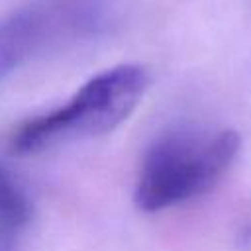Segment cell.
<instances>
[{
    "mask_svg": "<svg viewBox=\"0 0 251 251\" xmlns=\"http://www.w3.org/2000/svg\"><path fill=\"white\" fill-rule=\"evenodd\" d=\"M241 139L229 127L180 126L163 131L145 151L133 200L143 212H159L210 192L227 173Z\"/></svg>",
    "mask_w": 251,
    "mask_h": 251,
    "instance_id": "cell-1",
    "label": "cell"
},
{
    "mask_svg": "<svg viewBox=\"0 0 251 251\" xmlns=\"http://www.w3.org/2000/svg\"><path fill=\"white\" fill-rule=\"evenodd\" d=\"M149 80L141 65L112 67L84 82L67 104L24 122L14 131L10 147L14 153L29 155L71 139L104 135L133 112Z\"/></svg>",
    "mask_w": 251,
    "mask_h": 251,
    "instance_id": "cell-2",
    "label": "cell"
},
{
    "mask_svg": "<svg viewBox=\"0 0 251 251\" xmlns=\"http://www.w3.org/2000/svg\"><path fill=\"white\" fill-rule=\"evenodd\" d=\"M112 22L106 0H33L0 20V80L39 55L100 35Z\"/></svg>",
    "mask_w": 251,
    "mask_h": 251,
    "instance_id": "cell-3",
    "label": "cell"
},
{
    "mask_svg": "<svg viewBox=\"0 0 251 251\" xmlns=\"http://www.w3.org/2000/svg\"><path fill=\"white\" fill-rule=\"evenodd\" d=\"M31 200L0 163V251H18L31 222Z\"/></svg>",
    "mask_w": 251,
    "mask_h": 251,
    "instance_id": "cell-4",
    "label": "cell"
}]
</instances>
